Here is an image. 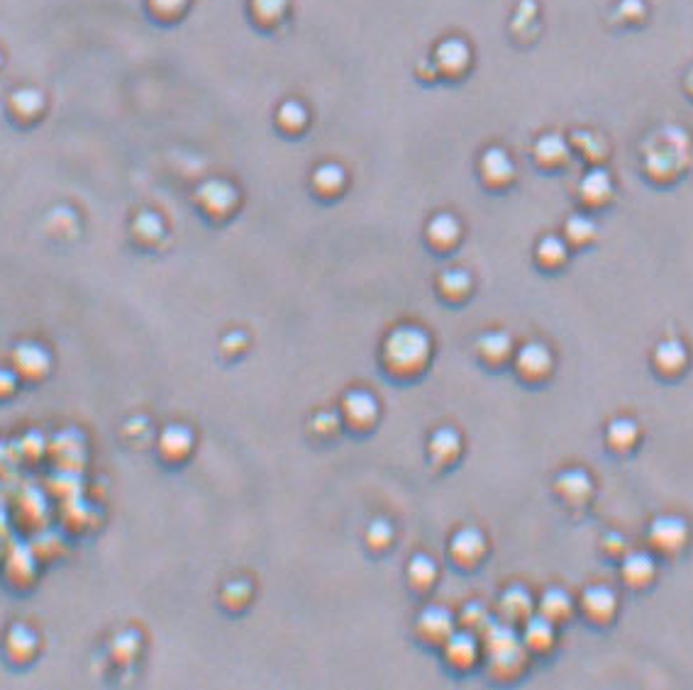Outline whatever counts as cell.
<instances>
[{"label":"cell","instance_id":"7","mask_svg":"<svg viewBox=\"0 0 693 690\" xmlns=\"http://www.w3.org/2000/svg\"><path fill=\"white\" fill-rule=\"evenodd\" d=\"M342 417L344 423L354 427V430H366L376 423L379 417V402L369 391L364 388H354L347 391L342 398Z\"/></svg>","mask_w":693,"mask_h":690},{"label":"cell","instance_id":"3","mask_svg":"<svg viewBox=\"0 0 693 690\" xmlns=\"http://www.w3.org/2000/svg\"><path fill=\"white\" fill-rule=\"evenodd\" d=\"M688 522L678 515H659L652 520L647 529L649 547L662 557H677L678 551L688 544Z\"/></svg>","mask_w":693,"mask_h":690},{"label":"cell","instance_id":"35","mask_svg":"<svg viewBox=\"0 0 693 690\" xmlns=\"http://www.w3.org/2000/svg\"><path fill=\"white\" fill-rule=\"evenodd\" d=\"M220 598H223L225 608L237 610V608H242L249 598H252V586H249L247 580H230V583L223 588Z\"/></svg>","mask_w":693,"mask_h":690},{"label":"cell","instance_id":"32","mask_svg":"<svg viewBox=\"0 0 693 690\" xmlns=\"http://www.w3.org/2000/svg\"><path fill=\"white\" fill-rule=\"evenodd\" d=\"M344 186V171L335 163H322L313 173V188L320 195H335Z\"/></svg>","mask_w":693,"mask_h":690},{"label":"cell","instance_id":"11","mask_svg":"<svg viewBox=\"0 0 693 690\" xmlns=\"http://www.w3.org/2000/svg\"><path fill=\"white\" fill-rule=\"evenodd\" d=\"M554 493L567 505H583L593 496V481L583 468H564L554 478Z\"/></svg>","mask_w":693,"mask_h":690},{"label":"cell","instance_id":"2","mask_svg":"<svg viewBox=\"0 0 693 690\" xmlns=\"http://www.w3.org/2000/svg\"><path fill=\"white\" fill-rule=\"evenodd\" d=\"M481 644L488 656V668L493 675L499 678H510L518 675L525 666V644L522 639L515 634L513 624L510 622H496L488 620L484 630H481Z\"/></svg>","mask_w":693,"mask_h":690},{"label":"cell","instance_id":"4","mask_svg":"<svg viewBox=\"0 0 693 690\" xmlns=\"http://www.w3.org/2000/svg\"><path fill=\"white\" fill-rule=\"evenodd\" d=\"M13 369L17 379L25 383H39L52 369V357L45 347H39L35 341H23L13 351Z\"/></svg>","mask_w":693,"mask_h":690},{"label":"cell","instance_id":"27","mask_svg":"<svg viewBox=\"0 0 693 690\" xmlns=\"http://www.w3.org/2000/svg\"><path fill=\"white\" fill-rule=\"evenodd\" d=\"M435 59L440 64L442 71L447 74H459L467 64H469V47L464 45L462 39H447L437 47Z\"/></svg>","mask_w":693,"mask_h":690},{"label":"cell","instance_id":"10","mask_svg":"<svg viewBox=\"0 0 693 690\" xmlns=\"http://www.w3.org/2000/svg\"><path fill=\"white\" fill-rule=\"evenodd\" d=\"M486 554V537L477 528L457 529L449 539V557L459 566H477Z\"/></svg>","mask_w":693,"mask_h":690},{"label":"cell","instance_id":"5","mask_svg":"<svg viewBox=\"0 0 693 690\" xmlns=\"http://www.w3.org/2000/svg\"><path fill=\"white\" fill-rule=\"evenodd\" d=\"M513 364L520 379L542 381L550 376L554 359H551V351L547 344H542V341H528V344H522L520 350L513 354Z\"/></svg>","mask_w":693,"mask_h":690},{"label":"cell","instance_id":"36","mask_svg":"<svg viewBox=\"0 0 693 690\" xmlns=\"http://www.w3.org/2000/svg\"><path fill=\"white\" fill-rule=\"evenodd\" d=\"M391 542H394V528H391V522L373 520L372 525L366 528V544H369L372 549H386Z\"/></svg>","mask_w":693,"mask_h":690},{"label":"cell","instance_id":"15","mask_svg":"<svg viewBox=\"0 0 693 690\" xmlns=\"http://www.w3.org/2000/svg\"><path fill=\"white\" fill-rule=\"evenodd\" d=\"M478 169H481V179L493 188L508 186L515 176L513 162H510L506 149L500 147L486 149L484 156H481V163H478Z\"/></svg>","mask_w":693,"mask_h":690},{"label":"cell","instance_id":"38","mask_svg":"<svg viewBox=\"0 0 693 690\" xmlns=\"http://www.w3.org/2000/svg\"><path fill=\"white\" fill-rule=\"evenodd\" d=\"M462 612H464L462 615L464 624H467V630H471V632H481L486 624H488V620H491V615L486 612L484 605H478V602H469Z\"/></svg>","mask_w":693,"mask_h":690},{"label":"cell","instance_id":"19","mask_svg":"<svg viewBox=\"0 0 693 690\" xmlns=\"http://www.w3.org/2000/svg\"><path fill=\"white\" fill-rule=\"evenodd\" d=\"M652 364L662 376H677L688 364V350L678 340H664L652 351Z\"/></svg>","mask_w":693,"mask_h":690},{"label":"cell","instance_id":"6","mask_svg":"<svg viewBox=\"0 0 693 690\" xmlns=\"http://www.w3.org/2000/svg\"><path fill=\"white\" fill-rule=\"evenodd\" d=\"M195 201L198 208L210 217H225L230 215L235 205H237V191L227 183V181H205L198 191H195Z\"/></svg>","mask_w":693,"mask_h":690},{"label":"cell","instance_id":"31","mask_svg":"<svg viewBox=\"0 0 693 690\" xmlns=\"http://www.w3.org/2000/svg\"><path fill=\"white\" fill-rule=\"evenodd\" d=\"M437 286H440L442 296L449 298V300H462L471 290V276L462 268H449V271L440 274Z\"/></svg>","mask_w":693,"mask_h":690},{"label":"cell","instance_id":"16","mask_svg":"<svg viewBox=\"0 0 693 690\" xmlns=\"http://www.w3.org/2000/svg\"><path fill=\"white\" fill-rule=\"evenodd\" d=\"M532 595L525 586H508L499 598V612L503 622H525L532 615Z\"/></svg>","mask_w":693,"mask_h":690},{"label":"cell","instance_id":"29","mask_svg":"<svg viewBox=\"0 0 693 690\" xmlns=\"http://www.w3.org/2000/svg\"><path fill=\"white\" fill-rule=\"evenodd\" d=\"M405 576L413 588L427 591L437 580V564L427 554H415L405 566Z\"/></svg>","mask_w":693,"mask_h":690},{"label":"cell","instance_id":"1","mask_svg":"<svg viewBox=\"0 0 693 690\" xmlns=\"http://www.w3.org/2000/svg\"><path fill=\"white\" fill-rule=\"evenodd\" d=\"M383 364L395 376H415L427 366L433 344L425 329L415 325H401L383 340Z\"/></svg>","mask_w":693,"mask_h":690},{"label":"cell","instance_id":"9","mask_svg":"<svg viewBox=\"0 0 693 690\" xmlns=\"http://www.w3.org/2000/svg\"><path fill=\"white\" fill-rule=\"evenodd\" d=\"M415 630L430 644H445V639L455 632V615L442 605H427L415 620Z\"/></svg>","mask_w":693,"mask_h":690},{"label":"cell","instance_id":"30","mask_svg":"<svg viewBox=\"0 0 693 690\" xmlns=\"http://www.w3.org/2000/svg\"><path fill=\"white\" fill-rule=\"evenodd\" d=\"M132 235L140 245H157L164 237V223L154 213H140L132 223Z\"/></svg>","mask_w":693,"mask_h":690},{"label":"cell","instance_id":"22","mask_svg":"<svg viewBox=\"0 0 693 690\" xmlns=\"http://www.w3.org/2000/svg\"><path fill=\"white\" fill-rule=\"evenodd\" d=\"M579 195L582 201L591 208H598L604 203L611 201L613 195V179L605 169H591L579 183Z\"/></svg>","mask_w":693,"mask_h":690},{"label":"cell","instance_id":"34","mask_svg":"<svg viewBox=\"0 0 693 690\" xmlns=\"http://www.w3.org/2000/svg\"><path fill=\"white\" fill-rule=\"evenodd\" d=\"M593 235H596V225L591 223L586 215H572L564 225V237H567L569 245H589Z\"/></svg>","mask_w":693,"mask_h":690},{"label":"cell","instance_id":"43","mask_svg":"<svg viewBox=\"0 0 693 690\" xmlns=\"http://www.w3.org/2000/svg\"><path fill=\"white\" fill-rule=\"evenodd\" d=\"M686 86H688V89L693 90V71H691V74H688V78H686Z\"/></svg>","mask_w":693,"mask_h":690},{"label":"cell","instance_id":"18","mask_svg":"<svg viewBox=\"0 0 693 690\" xmlns=\"http://www.w3.org/2000/svg\"><path fill=\"white\" fill-rule=\"evenodd\" d=\"M427 454L437 466H449L462 454V434L455 427H440L427 439Z\"/></svg>","mask_w":693,"mask_h":690},{"label":"cell","instance_id":"8","mask_svg":"<svg viewBox=\"0 0 693 690\" xmlns=\"http://www.w3.org/2000/svg\"><path fill=\"white\" fill-rule=\"evenodd\" d=\"M582 612L589 622L605 624L611 622L618 612V595L613 593L608 586H589L582 593Z\"/></svg>","mask_w":693,"mask_h":690},{"label":"cell","instance_id":"12","mask_svg":"<svg viewBox=\"0 0 693 690\" xmlns=\"http://www.w3.org/2000/svg\"><path fill=\"white\" fill-rule=\"evenodd\" d=\"M445 659H447L449 666L455 668H469L477 664L478 653H481V642L471 630L467 632H452L447 639H445Z\"/></svg>","mask_w":693,"mask_h":690},{"label":"cell","instance_id":"28","mask_svg":"<svg viewBox=\"0 0 693 690\" xmlns=\"http://www.w3.org/2000/svg\"><path fill=\"white\" fill-rule=\"evenodd\" d=\"M569 147L560 134H544L535 141V159L542 166H560L567 162Z\"/></svg>","mask_w":693,"mask_h":690},{"label":"cell","instance_id":"24","mask_svg":"<svg viewBox=\"0 0 693 690\" xmlns=\"http://www.w3.org/2000/svg\"><path fill=\"white\" fill-rule=\"evenodd\" d=\"M427 242L435 246V249H449L459 242V235H462V225L455 215L449 213H440L435 215L430 223H427Z\"/></svg>","mask_w":693,"mask_h":690},{"label":"cell","instance_id":"21","mask_svg":"<svg viewBox=\"0 0 693 690\" xmlns=\"http://www.w3.org/2000/svg\"><path fill=\"white\" fill-rule=\"evenodd\" d=\"M478 357L484 359V364L488 366H500L506 364L510 354H513V340L510 334L500 332V329H491V332H484L477 341Z\"/></svg>","mask_w":693,"mask_h":690},{"label":"cell","instance_id":"14","mask_svg":"<svg viewBox=\"0 0 693 690\" xmlns=\"http://www.w3.org/2000/svg\"><path fill=\"white\" fill-rule=\"evenodd\" d=\"M656 564L647 551H625L620 561V579L630 588H645L655 580Z\"/></svg>","mask_w":693,"mask_h":690},{"label":"cell","instance_id":"20","mask_svg":"<svg viewBox=\"0 0 693 690\" xmlns=\"http://www.w3.org/2000/svg\"><path fill=\"white\" fill-rule=\"evenodd\" d=\"M520 639L528 652H550L551 644H554V622L547 620L544 615H540V612H537V615L532 612V615L522 622Z\"/></svg>","mask_w":693,"mask_h":690},{"label":"cell","instance_id":"39","mask_svg":"<svg viewBox=\"0 0 693 690\" xmlns=\"http://www.w3.org/2000/svg\"><path fill=\"white\" fill-rule=\"evenodd\" d=\"M188 0H150V8L162 20H173L186 10Z\"/></svg>","mask_w":693,"mask_h":690},{"label":"cell","instance_id":"37","mask_svg":"<svg viewBox=\"0 0 693 690\" xmlns=\"http://www.w3.org/2000/svg\"><path fill=\"white\" fill-rule=\"evenodd\" d=\"M289 0H252V13L261 23H276L284 16Z\"/></svg>","mask_w":693,"mask_h":690},{"label":"cell","instance_id":"26","mask_svg":"<svg viewBox=\"0 0 693 690\" xmlns=\"http://www.w3.org/2000/svg\"><path fill=\"white\" fill-rule=\"evenodd\" d=\"M605 442L613 452H630L640 442V427L630 417H618L605 427Z\"/></svg>","mask_w":693,"mask_h":690},{"label":"cell","instance_id":"42","mask_svg":"<svg viewBox=\"0 0 693 690\" xmlns=\"http://www.w3.org/2000/svg\"><path fill=\"white\" fill-rule=\"evenodd\" d=\"M17 376L16 371H5V369H0V398H8V395L16 393L17 386Z\"/></svg>","mask_w":693,"mask_h":690},{"label":"cell","instance_id":"33","mask_svg":"<svg viewBox=\"0 0 693 690\" xmlns=\"http://www.w3.org/2000/svg\"><path fill=\"white\" fill-rule=\"evenodd\" d=\"M537 261L544 268H557L567 261V242L560 237H542L535 249Z\"/></svg>","mask_w":693,"mask_h":690},{"label":"cell","instance_id":"41","mask_svg":"<svg viewBox=\"0 0 693 690\" xmlns=\"http://www.w3.org/2000/svg\"><path fill=\"white\" fill-rule=\"evenodd\" d=\"M604 549L613 557H620V554H625V539L618 535V532H608L604 539Z\"/></svg>","mask_w":693,"mask_h":690},{"label":"cell","instance_id":"17","mask_svg":"<svg viewBox=\"0 0 693 690\" xmlns=\"http://www.w3.org/2000/svg\"><path fill=\"white\" fill-rule=\"evenodd\" d=\"M47 108L45 96L35 89H17L10 93L8 110L10 115L20 122V125H32L42 118V112Z\"/></svg>","mask_w":693,"mask_h":690},{"label":"cell","instance_id":"13","mask_svg":"<svg viewBox=\"0 0 693 690\" xmlns=\"http://www.w3.org/2000/svg\"><path fill=\"white\" fill-rule=\"evenodd\" d=\"M157 446L162 459L179 464V461L188 459V454L194 452V432L188 430L186 424H166L162 434H159Z\"/></svg>","mask_w":693,"mask_h":690},{"label":"cell","instance_id":"25","mask_svg":"<svg viewBox=\"0 0 693 690\" xmlns=\"http://www.w3.org/2000/svg\"><path fill=\"white\" fill-rule=\"evenodd\" d=\"M537 612L547 617V620H551L554 624L564 622L574 612V601L569 598L564 588H547L542 598H540V602H537Z\"/></svg>","mask_w":693,"mask_h":690},{"label":"cell","instance_id":"44","mask_svg":"<svg viewBox=\"0 0 693 690\" xmlns=\"http://www.w3.org/2000/svg\"><path fill=\"white\" fill-rule=\"evenodd\" d=\"M0 67H3V54H0Z\"/></svg>","mask_w":693,"mask_h":690},{"label":"cell","instance_id":"40","mask_svg":"<svg viewBox=\"0 0 693 690\" xmlns=\"http://www.w3.org/2000/svg\"><path fill=\"white\" fill-rule=\"evenodd\" d=\"M278 122L286 127V130H299L306 122V110L300 108L299 103H289L278 110Z\"/></svg>","mask_w":693,"mask_h":690},{"label":"cell","instance_id":"23","mask_svg":"<svg viewBox=\"0 0 693 690\" xmlns=\"http://www.w3.org/2000/svg\"><path fill=\"white\" fill-rule=\"evenodd\" d=\"M5 653L13 664H30L37 653V637L30 627L16 624L5 637Z\"/></svg>","mask_w":693,"mask_h":690}]
</instances>
